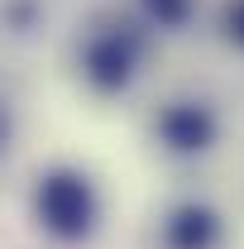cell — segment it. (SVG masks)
<instances>
[{
	"mask_svg": "<svg viewBox=\"0 0 244 249\" xmlns=\"http://www.w3.org/2000/svg\"><path fill=\"white\" fill-rule=\"evenodd\" d=\"M5 134H10V120H5V110H0V144H5Z\"/></svg>",
	"mask_w": 244,
	"mask_h": 249,
	"instance_id": "52a82bcc",
	"label": "cell"
},
{
	"mask_svg": "<svg viewBox=\"0 0 244 249\" xmlns=\"http://www.w3.org/2000/svg\"><path fill=\"white\" fill-rule=\"evenodd\" d=\"M144 10H149L163 29H177V24H187V15H192V0H144Z\"/></svg>",
	"mask_w": 244,
	"mask_h": 249,
	"instance_id": "5b68a950",
	"label": "cell"
},
{
	"mask_svg": "<svg viewBox=\"0 0 244 249\" xmlns=\"http://www.w3.org/2000/svg\"><path fill=\"white\" fill-rule=\"evenodd\" d=\"M134 62H139V38L129 29H101L87 38V53H82V72L96 91H120L124 82L134 77Z\"/></svg>",
	"mask_w": 244,
	"mask_h": 249,
	"instance_id": "7a4b0ae2",
	"label": "cell"
},
{
	"mask_svg": "<svg viewBox=\"0 0 244 249\" xmlns=\"http://www.w3.org/2000/svg\"><path fill=\"white\" fill-rule=\"evenodd\" d=\"M158 134H163V144L177 149V154H201L215 139V120H211L206 106L177 101V106H168V110L158 115Z\"/></svg>",
	"mask_w": 244,
	"mask_h": 249,
	"instance_id": "3957f363",
	"label": "cell"
},
{
	"mask_svg": "<svg viewBox=\"0 0 244 249\" xmlns=\"http://www.w3.org/2000/svg\"><path fill=\"white\" fill-rule=\"evenodd\" d=\"M225 24H230V38H240V43H244V0H235V5H230Z\"/></svg>",
	"mask_w": 244,
	"mask_h": 249,
	"instance_id": "8992f818",
	"label": "cell"
},
{
	"mask_svg": "<svg viewBox=\"0 0 244 249\" xmlns=\"http://www.w3.org/2000/svg\"><path fill=\"white\" fill-rule=\"evenodd\" d=\"M220 235V220L211 206H177L168 220V249H211Z\"/></svg>",
	"mask_w": 244,
	"mask_h": 249,
	"instance_id": "277c9868",
	"label": "cell"
},
{
	"mask_svg": "<svg viewBox=\"0 0 244 249\" xmlns=\"http://www.w3.org/2000/svg\"><path fill=\"white\" fill-rule=\"evenodd\" d=\"M96 187L77 168H53L34 187V216L58 240H87L96 225Z\"/></svg>",
	"mask_w": 244,
	"mask_h": 249,
	"instance_id": "6da1fadb",
	"label": "cell"
}]
</instances>
